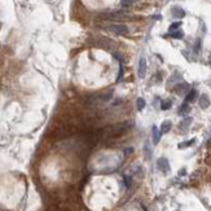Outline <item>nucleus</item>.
I'll list each match as a JSON object with an SVG mask.
<instances>
[{
    "label": "nucleus",
    "mask_w": 211,
    "mask_h": 211,
    "mask_svg": "<svg viewBox=\"0 0 211 211\" xmlns=\"http://www.w3.org/2000/svg\"><path fill=\"white\" fill-rule=\"evenodd\" d=\"M106 29H108L110 32H113V34L121 35V36H124V35H127L128 31H129L127 26L123 25V24H110Z\"/></svg>",
    "instance_id": "1"
},
{
    "label": "nucleus",
    "mask_w": 211,
    "mask_h": 211,
    "mask_svg": "<svg viewBox=\"0 0 211 211\" xmlns=\"http://www.w3.org/2000/svg\"><path fill=\"white\" fill-rule=\"evenodd\" d=\"M96 44H97V47L102 48V49H106V51H113V49L115 48V43L112 40V39L104 38V36H101V38L97 39Z\"/></svg>",
    "instance_id": "2"
},
{
    "label": "nucleus",
    "mask_w": 211,
    "mask_h": 211,
    "mask_svg": "<svg viewBox=\"0 0 211 211\" xmlns=\"http://www.w3.org/2000/svg\"><path fill=\"white\" fill-rule=\"evenodd\" d=\"M128 13L126 11H115V12H112V13H106V14H104L102 17L105 19H126L128 17Z\"/></svg>",
    "instance_id": "3"
},
{
    "label": "nucleus",
    "mask_w": 211,
    "mask_h": 211,
    "mask_svg": "<svg viewBox=\"0 0 211 211\" xmlns=\"http://www.w3.org/2000/svg\"><path fill=\"white\" fill-rule=\"evenodd\" d=\"M145 75H147V60H145V57H140L137 67V77L140 79H144Z\"/></svg>",
    "instance_id": "4"
},
{
    "label": "nucleus",
    "mask_w": 211,
    "mask_h": 211,
    "mask_svg": "<svg viewBox=\"0 0 211 211\" xmlns=\"http://www.w3.org/2000/svg\"><path fill=\"white\" fill-rule=\"evenodd\" d=\"M157 167H158V170L162 171L163 174H167L168 171H170V163H168L167 158H165V157L158 158V161H157Z\"/></svg>",
    "instance_id": "5"
},
{
    "label": "nucleus",
    "mask_w": 211,
    "mask_h": 211,
    "mask_svg": "<svg viewBox=\"0 0 211 211\" xmlns=\"http://www.w3.org/2000/svg\"><path fill=\"white\" fill-rule=\"evenodd\" d=\"M171 13H172V16L176 18L185 17V11H184L183 8H180V6H174V8L171 9Z\"/></svg>",
    "instance_id": "6"
},
{
    "label": "nucleus",
    "mask_w": 211,
    "mask_h": 211,
    "mask_svg": "<svg viewBox=\"0 0 211 211\" xmlns=\"http://www.w3.org/2000/svg\"><path fill=\"white\" fill-rule=\"evenodd\" d=\"M198 104H200V106L202 109H207L210 106V99H209V96L207 95H201L200 96V100H198Z\"/></svg>",
    "instance_id": "7"
},
{
    "label": "nucleus",
    "mask_w": 211,
    "mask_h": 211,
    "mask_svg": "<svg viewBox=\"0 0 211 211\" xmlns=\"http://www.w3.org/2000/svg\"><path fill=\"white\" fill-rule=\"evenodd\" d=\"M144 157L147 161H149L152 158V148H150V142L148 140L144 142Z\"/></svg>",
    "instance_id": "8"
},
{
    "label": "nucleus",
    "mask_w": 211,
    "mask_h": 211,
    "mask_svg": "<svg viewBox=\"0 0 211 211\" xmlns=\"http://www.w3.org/2000/svg\"><path fill=\"white\" fill-rule=\"evenodd\" d=\"M188 89V84L187 83H180L177 84V86L174 87V91L177 93V95H183V93H185Z\"/></svg>",
    "instance_id": "9"
},
{
    "label": "nucleus",
    "mask_w": 211,
    "mask_h": 211,
    "mask_svg": "<svg viewBox=\"0 0 211 211\" xmlns=\"http://www.w3.org/2000/svg\"><path fill=\"white\" fill-rule=\"evenodd\" d=\"M152 135H153V142H154V144H158V142H160V140H161L162 132L154 126V127H153V131H152Z\"/></svg>",
    "instance_id": "10"
},
{
    "label": "nucleus",
    "mask_w": 211,
    "mask_h": 211,
    "mask_svg": "<svg viewBox=\"0 0 211 211\" xmlns=\"http://www.w3.org/2000/svg\"><path fill=\"white\" fill-rule=\"evenodd\" d=\"M171 127H172V123H171V121H165L161 124V132H162V134H167L168 131H171Z\"/></svg>",
    "instance_id": "11"
},
{
    "label": "nucleus",
    "mask_w": 211,
    "mask_h": 211,
    "mask_svg": "<svg viewBox=\"0 0 211 211\" xmlns=\"http://www.w3.org/2000/svg\"><path fill=\"white\" fill-rule=\"evenodd\" d=\"M196 97H197V91L196 89H190L189 91V93L185 96V102H192L196 100Z\"/></svg>",
    "instance_id": "12"
},
{
    "label": "nucleus",
    "mask_w": 211,
    "mask_h": 211,
    "mask_svg": "<svg viewBox=\"0 0 211 211\" xmlns=\"http://www.w3.org/2000/svg\"><path fill=\"white\" fill-rule=\"evenodd\" d=\"M189 106H188V102H185V104H183V105L179 108V114L180 115H185V114H188L189 113Z\"/></svg>",
    "instance_id": "13"
},
{
    "label": "nucleus",
    "mask_w": 211,
    "mask_h": 211,
    "mask_svg": "<svg viewBox=\"0 0 211 211\" xmlns=\"http://www.w3.org/2000/svg\"><path fill=\"white\" fill-rule=\"evenodd\" d=\"M145 105H147V102H145V100L142 97H139L136 100V108H137V110H142L145 108Z\"/></svg>",
    "instance_id": "14"
},
{
    "label": "nucleus",
    "mask_w": 211,
    "mask_h": 211,
    "mask_svg": "<svg viewBox=\"0 0 211 211\" xmlns=\"http://www.w3.org/2000/svg\"><path fill=\"white\" fill-rule=\"evenodd\" d=\"M136 1H137V0H121V5L123 8H128V6H131L132 4H135Z\"/></svg>",
    "instance_id": "15"
},
{
    "label": "nucleus",
    "mask_w": 211,
    "mask_h": 211,
    "mask_svg": "<svg viewBox=\"0 0 211 211\" xmlns=\"http://www.w3.org/2000/svg\"><path fill=\"white\" fill-rule=\"evenodd\" d=\"M194 141H196V139H192V140H188L185 142H180L179 144V149H183V148H188V147H190V145H193L194 144Z\"/></svg>",
    "instance_id": "16"
},
{
    "label": "nucleus",
    "mask_w": 211,
    "mask_h": 211,
    "mask_svg": "<svg viewBox=\"0 0 211 211\" xmlns=\"http://www.w3.org/2000/svg\"><path fill=\"white\" fill-rule=\"evenodd\" d=\"M170 36H172L174 39H183L184 34L181 31H170Z\"/></svg>",
    "instance_id": "17"
},
{
    "label": "nucleus",
    "mask_w": 211,
    "mask_h": 211,
    "mask_svg": "<svg viewBox=\"0 0 211 211\" xmlns=\"http://www.w3.org/2000/svg\"><path fill=\"white\" fill-rule=\"evenodd\" d=\"M172 106V102H171V100H167V101H163L161 104V109L162 110H168Z\"/></svg>",
    "instance_id": "18"
},
{
    "label": "nucleus",
    "mask_w": 211,
    "mask_h": 211,
    "mask_svg": "<svg viewBox=\"0 0 211 211\" xmlns=\"http://www.w3.org/2000/svg\"><path fill=\"white\" fill-rule=\"evenodd\" d=\"M190 122H192V119L190 118H187V119H184L183 122H181V124H180V127L183 128V129H185V128H188L189 127V124H190Z\"/></svg>",
    "instance_id": "19"
},
{
    "label": "nucleus",
    "mask_w": 211,
    "mask_h": 211,
    "mask_svg": "<svg viewBox=\"0 0 211 211\" xmlns=\"http://www.w3.org/2000/svg\"><path fill=\"white\" fill-rule=\"evenodd\" d=\"M180 26H181V22H174V24L170 26V31H176Z\"/></svg>",
    "instance_id": "20"
},
{
    "label": "nucleus",
    "mask_w": 211,
    "mask_h": 211,
    "mask_svg": "<svg viewBox=\"0 0 211 211\" xmlns=\"http://www.w3.org/2000/svg\"><path fill=\"white\" fill-rule=\"evenodd\" d=\"M124 183H126V187H129L131 185V177L128 176V175H124Z\"/></svg>",
    "instance_id": "21"
},
{
    "label": "nucleus",
    "mask_w": 211,
    "mask_h": 211,
    "mask_svg": "<svg viewBox=\"0 0 211 211\" xmlns=\"http://www.w3.org/2000/svg\"><path fill=\"white\" fill-rule=\"evenodd\" d=\"M123 78V66L119 67V74H118V79H117V82H121Z\"/></svg>",
    "instance_id": "22"
},
{
    "label": "nucleus",
    "mask_w": 211,
    "mask_h": 211,
    "mask_svg": "<svg viewBox=\"0 0 211 211\" xmlns=\"http://www.w3.org/2000/svg\"><path fill=\"white\" fill-rule=\"evenodd\" d=\"M200 47H201V40H200V39H197L196 45H194V51H196V52H198V51H200Z\"/></svg>",
    "instance_id": "23"
},
{
    "label": "nucleus",
    "mask_w": 211,
    "mask_h": 211,
    "mask_svg": "<svg viewBox=\"0 0 211 211\" xmlns=\"http://www.w3.org/2000/svg\"><path fill=\"white\" fill-rule=\"evenodd\" d=\"M132 152H134V149H132V148H127V149L124 150V154H126V155H128V154H131Z\"/></svg>",
    "instance_id": "24"
},
{
    "label": "nucleus",
    "mask_w": 211,
    "mask_h": 211,
    "mask_svg": "<svg viewBox=\"0 0 211 211\" xmlns=\"http://www.w3.org/2000/svg\"><path fill=\"white\" fill-rule=\"evenodd\" d=\"M185 174V170H180V175H184Z\"/></svg>",
    "instance_id": "25"
}]
</instances>
